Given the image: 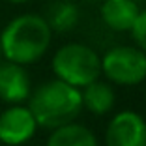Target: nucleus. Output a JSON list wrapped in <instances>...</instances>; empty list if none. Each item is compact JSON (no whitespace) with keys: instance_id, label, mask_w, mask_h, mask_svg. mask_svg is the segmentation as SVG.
Segmentation results:
<instances>
[{"instance_id":"nucleus-1","label":"nucleus","mask_w":146,"mask_h":146,"mask_svg":"<svg viewBox=\"0 0 146 146\" xmlns=\"http://www.w3.org/2000/svg\"><path fill=\"white\" fill-rule=\"evenodd\" d=\"M52 39V30L45 17L25 13L11 19L0 34L2 56L21 66L34 64L47 52Z\"/></svg>"},{"instance_id":"nucleus-2","label":"nucleus","mask_w":146,"mask_h":146,"mask_svg":"<svg viewBox=\"0 0 146 146\" xmlns=\"http://www.w3.org/2000/svg\"><path fill=\"white\" fill-rule=\"evenodd\" d=\"M28 109L39 127L56 129L73 122L82 111L81 88L54 79L38 86L28 96Z\"/></svg>"},{"instance_id":"nucleus-3","label":"nucleus","mask_w":146,"mask_h":146,"mask_svg":"<svg viewBox=\"0 0 146 146\" xmlns=\"http://www.w3.org/2000/svg\"><path fill=\"white\" fill-rule=\"evenodd\" d=\"M52 71L56 79L71 86H82L98 81L101 75V56L88 45L68 43L52 56Z\"/></svg>"},{"instance_id":"nucleus-4","label":"nucleus","mask_w":146,"mask_h":146,"mask_svg":"<svg viewBox=\"0 0 146 146\" xmlns=\"http://www.w3.org/2000/svg\"><path fill=\"white\" fill-rule=\"evenodd\" d=\"M101 73L114 84L137 86L146 79V52L129 45L112 47L101 56Z\"/></svg>"},{"instance_id":"nucleus-5","label":"nucleus","mask_w":146,"mask_h":146,"mask_svg":"<svg viewBox=\"0 0 146 146\" xmlns=\"http://www.w3.org/2000/svg\"><path fill=\"white\" fill-rule=\"evenodd\" d=\"M107 146H146V120L135 111L112 116L105 131Z\"/></svg>"},{"instance_id":"nucleus-6","label":"nucleus","mask_w":146,"mask_h":146,"mask_svg":"<svg viewBox=\"0 0 146 146\" xmlns=\"http://www.w3.org/2000/svg\"><path fill=\"white\" fill-rule=\"evenodd\" d=\"M38 122L28 107L13 105L0 114V141L8 146H21L34 137Z\"/></svg>"},{"instance_id":"nucleus-7","label":"nucleus","mask_w":146,"mask_h":146,"mask_svg":"<svg viewBox=\"0 0 146 146\" xmlns=\"http://www.w3.org/2000/svg\"><path fill=\"white\" fill-rule=\"evenodd\" d=\"M30 96V75L25 66L0 60V99L6 103H23Z\"/></svg>"},{"instance_id":"nucleus-8","label":"nucleus","mask_w":146,"mask_h":146,"mask_svg":"<svg viewBox=\"0 0 146 146\" xmlns=\"http://www.w3.org/2000/svg\"><path fill=\"white\" fill-rule=\"evenodd\" d=\"M139 11L141 9L135 0H105L99 9L103 23L114 32L131 30Z\"/></svg>"},{"instance_id":"nucleus-9","label":"nucleus","mask_w":146,"mask_h":146,"mask_svg":"<svg viewBox=\"0 0 146 146\" xmlns=\"http://www.w3.org/2000/svg\"><path fill=\"white\" fill-rule=\"evenodd\" d=\"M81 96H82V107L86 111H90L92 114L103 116L107 112L112 111L116 101V94L112 90V86L109 82L103 81H94L90 84H86L81 88Z\"/></svg>"},{"instance_id":"nucleus-10","label":"nucleus","mask_w":146,"mask_h":146,"mask_svg":"<svg viewBox=\"0 0 146 146\" xmlns=\"http://www.w3.org/2000/svg\"><path fill=\"white\" fill-rule=\"evenodd\" d=\"M47 146H98V139L86 125L69 122L52 129L47 139Z\"/></svg>"},{"instance_id":"nucleus-11","label":"nucleus","mask_w":146,"mask_h":146,"mask_svg":"<svg viewBox=\"0 0 146 146\" xmlns=\"http://www.w3.org/2000/svg\"><path fill=\"white\" fill-rule=\"evenodd\" d=\"M45 21L49 23L52 32H66L71 30L79 21V9L75 4L68 0H56L49 6Z\"/></svg>"},{"instance_id":"nucleus-12","label":"nucleus","mask_w":146,"mask_h":146,"mask_svg":"<svg viewBox=\"0 0 146 146\" xmlns=\"http://www.w3.org/2000/svg\"><path fill=\"white\" fill-rule=\"evenodd\" d=\"M129 32L133 36V41L137 43V47L146 52V9L139 11V15H137V19H135V23H133Z\"/></svg>"},{"instance_id":"nucleus-13","label":"nucleus","mask_w":146,"mask_h":146,"mask_svg":"<svg viewBox=\"0 0 146 146\" xmlns=\"http://www.w3.org/2000/svg\"><path fill=\"white\" fill-rule=\"evenodd\" d=\"M11 4H26V2H30V0H8Z\"/></svg>"},{"instance_id":"nucleus-14","label":"nucleus","mask_w":146,"mask_h":146,"mask_svg":"<svg viewBox=\"0 0 146 146\" xmlns=\"http://www.w3.org/2000/svg\"><path fill=\"white\" fill-rule=\"evenodd\" d=\"M0 60H2V47H0Z\"/></svg>"}]
</instances>
